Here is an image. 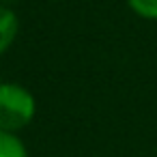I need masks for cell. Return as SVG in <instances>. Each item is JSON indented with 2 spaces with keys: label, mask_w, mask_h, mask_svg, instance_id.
Instances as JSON below:
<instances>
[{
  "label": "cell",
  "mask_w": 157,
  "mask_h": 157,
  "mask_svg": "<svg viewBox=\"0 0 157 157\" xmlns=\"http://www.w3.org/2000/svg\"><path fill=\"white\" fill-rule=\"evenodd\" d=\"M37 116L33 90L17 82H0V129L20 133Z\"/></svg>",
  "instance_id": "cell-1"
},
{
  "label": "cell",
  "mask_w": 157,
  "mask_h": 157,
  "mask_svg": "<svg viewBox=\"0 0 157 157\" xmlns=\"http://www.w3.org/2000/svg\"><path fill=\"white\" fill-rule=\"evenodd\" d=\"M17 35H20V17H17V13L9 5L0 2V56H5L13 48Z\"/></svg>",
  "instance_id": "cell-2"
},
{
  "label": "cell",
  "mask_w": 157,
  "mask_h": 157,
  "mask_svg": "<svg viewBox=\"0 0 157 157\" xmlns=\"http://www.w3.org/2000/svg\"><path fill=\"white\" fill-rule=\"evenodd\" d=\"M0 157H28V148L20 133L0 129Z\"/></svg>",
  "instance_id": "cell-3"
},
{
  "label": "cell",
  "mask_w": 157,
  "mask_h": 157,
  "mask_svg": "<svg viewBox=\"0 0 157 157\" xmlns=\"http://www.w3.org/2000/svg\"><path fill=\"white\" fill-rule=\"evenodd\" d=\"M129 11L146 22H157V0H125Z\"/></svg>",
  "instance_id": "cell-4"
},
{
  "label": "cell",
  "mask_w": 157,
  "mask_h": 157,
  "mask_svg": "<svg viewBox=\"0 0 157 157\" xmlns=\"http://www.w3.org/2000/svg\"><path fill=\"white\" fill-rule=\"evenodd\" d=\"M0 2H2V0H0Z\"/></svg>",
  "instance_id": "cell-5"
}]
</instances>
